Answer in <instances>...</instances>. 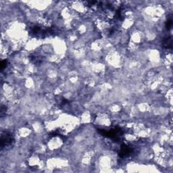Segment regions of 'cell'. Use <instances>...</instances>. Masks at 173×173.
Here are the masks:
<instances>
[{"mask_svg":"<svg viewBox=\"0 0 173 173\" xmlns=\"http://www.w3.org/2000/svg\"><path fill=\"white\" fill-rule=\"evenodd\" d=\"M163 46L168 49V48H171L172 47V38L171 37H167L163 41Z\"/></svg>","mask_w":173,"mask_h":173,"instance_id":"obj_3","label":"cell"},{"mask_svg":"<svg viewBox=\"0 0 173 173\" xmlns=\"http://www.w3.org/2000/svg\"><path fill=\"white\" fill-rule=\"evenodd\" d=\"M7 65V60H3L2 61L1 63V68L3 69V68H5Z\"/></svg>","mask_w":173,"mask_h":173,"instance_id":"obj_5","label":"cell"},{"mask_svg":"<svg viewBox=\"0 0 173 173\" xmlns=\"http://www.w3.org/2000/svg\"><path fill=\"white\" fill-rule=\"evenodd\" d=\"M133 151V148H131L126 145H123L121 146L120 150L119 152V156L120 158H124V156H127Z\"/></svg>","mask_w":173,"mask_h":173,"instance_id":"obj_2","label":"cell"},{"mask_svg":"<svg viewBox=\"0 0 173 173\" xmlns=\"http://www.w3.org/2000/svg\"><path fill=\"white\" fill-rule=\"evenodd\" d=\"M172 20H168L166 22V29L169 30V29L172 27Z\"/></svg>","mask_w":173,"mask_h":173,"instance_id":"obj_4","label":"cell"},{"mask_svg":"<svg viewBox=\"0 0 173 173\" xmlns=\"http://www.w3.org/2000/svg\"><path fill=\"white\" fill-rule=\"evenodd\" d=\"M14 141V137L11 133H5L2 134L1 137V148L2 149L4 147L10 146Z\"/></svg>","mask_w":173,"mask_h":173,"instance_id":"obj_1","label":"cell"}]
</instances>
